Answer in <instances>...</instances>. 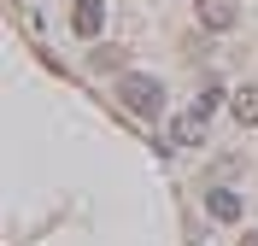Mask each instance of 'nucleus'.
Masks as SVG:
<instances>
[{"label": "nucleus", "mask_w": 258, "mask_h": 246, "mask_svg": "<svg viewBox=\"0 0 258 246\" xmlns=\"http://www.w3.org/2000/svg\"><path fill=\"white\" fill-rule=\"evenodd\" d=\"M206 211H211V223H235V217H241V199L229 194V188H211V194H206Z\"/></svg>", "instance_id": "5"}, {"label": "nucleus", "mask_w": 258, "mask_h": 246, "mask_svg": "<svg viewBox=\"0 0 258 246\" xmlns=\"http://www.w3.org/2000/svg\"><path fill=\"white\" fill-rule=\"evenodd\" d=\"M88 65H94V70H123L129 53H123V47H94V53H88Z\"/></svg>", "instance_id": "7"}, {"label": "nucleus", "mask_w": 258, "mask_h": 246, "mask_svg": "<svg viewBox=\"0 0 258 246\" xmlns=\"http://www.w3.org/2000/svg\"><path fill=\"white\" fill-rule=\"evenodd\" d=\"M206 100H200V106H188V112H176L170 117V147H194V141H200V135H206Z\"/></svg>", "instance_id": "2"}, {"label": "nucleus", "mask_w": 258, "mask_h": 246, "mask_svg": "<svg viewBox=\"0 0 258 246\" xmlns=\"http://www.w3.org/2000/svg\"><path fill=\"white\" fill-rule=\"evenodd\" d=\"M71 30H77L82 41H94V35L106 30V0H77V6H71Z\"/></svg>", "instance_id": "3"}, {"label": "nucleus", "mask_w": 258, "mask_h": 246, "mask_svg": "<svg viewBox=\"0 0 258 246\" xmlns=\"http://www.w3.org/2000/svg\"><path fill=\"white\" fill-rule=\"evenodd\" d=\"M117 100H123L141 123H153V117L164 112V88H159L153 76H123V82H117Z\"/></svg>", "instance_id": "1"}, {"label": "nucleus", "mask_w": 258, "mask_h": 246, "mask_svg": "<svg viewBox=\"0 0 258 246\" xmlns=\"http://www.w3.org/2000/svg\"><path fill=\"white\" fill-rule=\"evenodd\" d=\"M229 112H235V123H258V88H235Z\"/></svg>", "instance_id": "6"}, {"label": "nucleus", "mask_w": 258, "mask_h": 246, "mask_svg": "<svg viewBox=\"0 0 258 246\" xmlns=\"http://www.w3.org/2000/svg\"><path fill=\"white\" fill-rule=\"evenodd\" d=\"M241 246H258V234H246V240H241Z\"/></svg>", "instance_id": "8"}, {"label": "nucleus", "mask_w": 258, "mask_h": 246, "mask_svg": "<svg viewBox=\"0 0 258 246\" xmlns=\"http://www.w3.org/2000/svg\"><path fill=\"white\" fill-rule=\"evenodd\" d=\"M194 18H200L206 30H235L241 6H235V0H194Z\"/></svg>", "instance_id": "4"}]
</instances>
